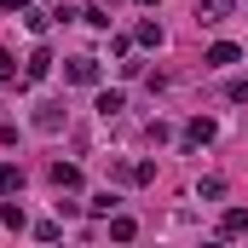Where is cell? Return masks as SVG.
<instances>
[{
  "label": "cell",
  "mask_w": 248,
  "mask_h": 248,
  "mask_svg": "<svg viewBox=\"0 0 248 248\" xmlns=\"http://www.w3.org/2000/svg\"><path fill=\"white\" fill-rule=\"evenodd\" d=\"M12 81H17V58H12V52H0V87H12Z\"/></svg>",
  "instance_id": "cell-18"
},
{
  "label": "cell",
  "mask_w": 248,
  "mask_h": 248,
  "mask_svg": "<svg viewBox=\"0 0 248 248\" xmlns=\"http://www.w3.org/2000/svg\"><path fill=\"white\" fill-rule=\"evenodd\" d=\"M122 179H133V185H150V179H156V162H133V168H122Z\"/></svg>",
  "instance_id": "cell-15"
},
{
  "label": "cell",
  "mask_w": 248,
  "mask_h": 248,
  "mask_svg": "<svg viewBox=\"0 0 248 248\" xmlns=\"http://www.w3.org/2000/svg\"><path fill=\"white\" fill-rule=\"evenodd\" d=\"M225 98H231V104H248V81H231V87H225Z\"/></svg>",
  "instance_id": "cell-20"
},
{
  "label": "cell",
  "mask_w": 248,
  "mask_h": 248,
  "mask_svg": "<svg viewBox=\"0 0 248 248\" xmlns=\"http://www.w3.org/2000/svg\"><path fill=\"white\" fill-rule=\"evenodd\" d=\"M98 75H104L98 58H69L63 63V81H75V87H98Z\"/></svg>",
  "instance_id": "cell-1"
},
{
  "label": "cell",
  "mask_w": 248,
  "mask_h": 248,
  "mask_svg": "<svg viewBox=\"0 0 248 248\" xmlns=\"http://www.w3.org/2000/svg\"><path fill=\"white\" fill-rule=\"evenodd\" d=\"M35 237H41V243H58L63 225H58V219H41V225H35Z\"/></svg>",
  "instance_id": "cell-17"
},
{
  "label": "cell",
  "mask_w": 248,
  "mask_h": 248,
  "mask_svg": "<svg viewBox=\"0 0 248 248\" xmlns=\"http://www.w3.org/2000/svg\"><path fill=\"white\" fill-rule=\"evenodd\" d=\"M35 127H41V133H58V127H63V104H58V98L35 104Z\"/></svg>",
  "instance_id": "cell-4"
},
{
  "label": "cell",
  "mask_w": 248,
  "mask_h": 248,
  "mask_svg": "<svg viewBox=\"0 0 248 248\" xmlns=\"http://www.w3.org/2000/svg\"><path fill=\"white\" fill-rule=\"evenodd\" d=\"M110 237H116V243H133V237H139L133 214H110Z\"/></svg>",
  "instance_id": "cell-12"
},
{
  "label": "cell",
  "mask_w": 248,
  "mask_h": 248,
  "mask_svg": "<svg viewBox=\"0 0 248 248\" xmlns=\"http://www.w3.org/2000/svg\"><path fill=\"white\" fill-rule=\"evenodd\" d=\"M185 144H190V150L214 144V122H208V116H196V122H185Z\"/></svg>",
  "instance_id": "cell-8"
},
{
  "label": "cell",
  "mask_w": 248,
  "mask_h": 248,
  "mask_svg": "<svg viewBox=\"0 0 248 248\" xmlns=\"http://www.w3.org/2000/svg\"><path fill=\"white\" fill-rule=\"evenodd\" d=\"M133 46H162V23L156 17H139L133 23Z\"/></svg>",
  "instance_id": "cell-9"
},
{
  "label": "cell",
  "mask_w": 248,
  "mask_h": 248,
  "mask_svg": "<svg viewBox=\"0 0 248 248\" xmlns=\"http://www.w3.org/2000/svg\"><path fill=\"white\" fill-rule=\"evenodd\" d=\"M237 0H196V23H225Z\"/></svg>",
  "instance_id": "cell-5"
},
{
  "label": "cell",
  "mask_w": 248,
  "mask_h": 248,
  "mask_svg": "<svg viewBox=\"0 0 248 248\" xmlns=\"http://www.w3.org/2000/svg\"><path fill=\"white\" fill-rule=\"evenodd\" d=\"M219 237H248V208H225L219 214Z\"/></svg>",
  "instance_id": "cell-6"
},
{
  "label": "cell",
  "mask_w": 248,
  "mask_h": 248,
  "mask_svg": "<svg viewBox=\"0 0 248 248\" xmlns=\"http://www.w3.org/2000/svg\"><path fill=\"white\" fill-rule=\"evenodd\" d=\"M196 196H202V202H219V196H225V179H219V173H208V179L196 185Z\"/></svg>",
  "instance_id": "cell-16"
},
{
  "label": "cell",
  "mask_w": 248,
  "mask_h": 248,
  "mask_svg": "<svg viewBox=\"0 0 248 248\" xmlns=\"http://www.w3.org/2000/svg\"><path fill=\"white\" fill-rule=\"evenodd\" d=\"M139 6H156V0H139Z\"/></svg>",
  "instance_id": "cell-21"
},
{
  "label": "cell",
  "mask_w": 248,
  "mask_h": 248,
  "mask_svg": "<svg viewBox=\"0 0 248 248\" xmlns=\"http://www.w3.org/2000/svg\"><path fill=\"white\" fill-rule=\"evenodd\" d=\"M237 58H243V52H237L231 41H214V46L202 52V63H208V69H231V63H237Z\"/></svg>",
  "instance_id": "cell-3"
},
{
  "label": "cell",
  "mask_w": 248,
  "mask_h": 248,
  "mask_svg": "<svg viewBox=\"0 0 248 248\" xmlns=\"http://www.w3.org/2000/svg\"><path fill=\"white\" fill-rule=\"evenodd\" d=\"M46 179H52L58 190H75V185H81V168H75V162H52V168H46Z\"/></svg>",
  "instance_id": "cell-7"
},
{
  "label": "cell",
  "mask_w": 248,
  "mask_h": 248,
  "mask_svg": "<svg viewBox=\"0 0 248 248\" xmlns=\"http://www.w3.org/2000/svg\"><path fill=\"white\" fill-rule=\"evenodd\" d=\"M23 190V168L17 162H0V196H17Z\"/></svg>",
  "instance_id": "cell-10"
},
{
  "label": "cell",
  "mask_w": 248,
  "mask_h": 248,
  "mask_svg": "<svg viewBox=\"0 0 248 248\" xmlns=\"http://www.w3.org/2000/svg\"><path fill=\"white\" fill-rule=\"evenodd\" d=\"M87 208H93V214H104V219H110V214H116V208H122V196H116V190H98V196H93V202H87Z\"/></svg>",
  "instance_id": "cell-14"
},
{
  "label": "cell",
  "mask_w": 248,
  "mask_h": 248,
  "mask_svg": "<svg viewBox=\"0 0 248 248\" xmlns=\"http://www.w3.org/2000/svg\"><path fill=\"white\" fill-rule=\"evenodd\" d=\"M0 225H12V231H23V225H29V214H23V202H0Z\"/></svg>",
  "instance_id": "cell-13"
},
{
  "label": "cell",
  "mask_w": 248,
  "mask_h": 248,
  "mask_svg": "<svg viewBox=\"0 0 248 248\" xmlns=\"http://www.w3.org/2000/svg\"><path fill=\"white\" fill-rule=\"evenodd\" d=\"M81 23H93V29H110V17H104V6H87V12H81Z\"/></svg>",
  "instance_id": "cell-19"
},
{
  "label": "cell",
  "mask_w": 248,
  "mask_h": 248,
  "mask_svg": "<svg viewBox=\"0 0 248 248\" xmlns=\"http://www.w3.org/2000/svg\"><path fill=\"white\" fill-rule=\"evenodd\" d=\"M46 75H52V52H46V46H35V52H29V63H23V81L35 87V81H46Z\"/></svg>",
  "instance_id": "cell-2"
},
{
  "label": "cell",
  "mask_w": 248,
  "mask_h": 248,
  "mask_svg": "<svg viewBox=\"0 0 248 248\" xmlns=\"http://www.w3.org/2000/svg\"><path fill=\"white\" fill-rule=\"evenodd\" d=\"M93 110H98L104 122H116V116L127 110V98H122V93H98V104H93Z\"/></svg>",
  "instance_id": "cell-11"
}]
</instances>
